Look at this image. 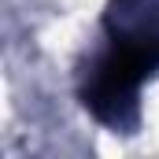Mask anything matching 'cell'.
Returning a JSON list of instances; mask_svg holds the SVG:
<instances>
[{
  "label": "cell",
  "mask_w": 159,
  "mask_h": 159,
  "mask_svg": "<svg viewBox=\"0 0 159 159\" xmlns=\"http://www.w3.org/2000/svg\"><path fill=\"white\" fill-rule=\"evenodd\" d=\"M156 70V63L148 56H141L137 48L111 41V48L104 56L93 59V67L85 70L81 81V104L96 122L111 126V129H129L141 119V85Z\"/></svg>",
  "instance_id": "cell-1"
},
{
  "label": "cell",
  "mask_w": 159,
  "mask_h": 159,
  "mask_svg": "<svg viewBox=\"0 0 159 159\" xmlns=\"http://www.w3.org/2000/svg\"><path fill=\"white\" fill-rule=\"evenodd\" d=\"M104 26L111 41L137 48L159 67V0H111Z\"/></svg>",
  "instance_id": "cell-2"
}]
</instances>
